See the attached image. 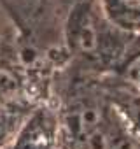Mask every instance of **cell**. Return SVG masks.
Here are the masks:
<instances>
[{
	"label": "cell",
	"instance_id": "cell-1",
	"mask_svg": "<svg viewBox=\"0 0 140 149\" xmlns=\"http://www.w3.org/2000/svg\"><path fill=\"white\" fill-rule=\"evenodd\" d=\"M112 25L128 32H140V0H102Z\"/></svg>",
	"mask_w": 140,
	"mask_h": 149
},
{
	"label": "cell",
	"instance_id": "cell-3",
	"mask_svg": "<svg viewBox=\"0 0 140 149\" xmlns=\"http://www.w3.org/2000/svg\"><path fill=\"white\" fill-rule=\"evenodd\" d=\"M126 77L133 83V84H138L140 86V56L133 58L128 67H126Z\"/></svg>",
	"mask_w": 140,
	"mask_h": 149
},
{
	"label": "cell",
	"instance_id": "cell-2",
	"mask_svg": "<svg viewBox=\"0 0 140 149\" xmlns=\"http://www.w3.org/2000/svg\"><path fill=\"white\" fill-rule=\"evenodd\" d=\"M74 40H76V44L81 47V51H84V53H91V51L96 49L98 35H96L95 25H93V21L89 19L88 14H82V16L79 18V21L76 23Z\"/></svg>",
	"mask_w": 140,
	"mask_h": 149
},
{
	"label": "cell",
	"instance_id": "cell-4",
	"mask_svg": "<svg viewBox=\"0 0 140 149\" xmlns=\"http://www.w3.org/2000/svg\"><path fill=\"white\" fill-rule=\"evenodd\" d=\"M110 149H140V144L130 137H119L110 144Z\"/></svg>",
	"mask_w": 140,
	"mask_h": 149
}]
</instances>
